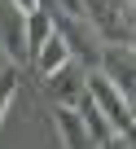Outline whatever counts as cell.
<instances>
[{"label": "cell", "mask_w": 136, "mask_h": 149, "mask_svg": "<svg viewBox=\"0 0 136 149\" xmlns=\"http://www.w3.org/2000/svg\"><path fill=\"white\" fill-rule=\"evenodd\" d=\"M101 149H132V136H114V140H105Z\"/></svg>", "instance_id": "obj_10"}, {"label": "cell", "mask_w": 136, "mask_h": 149, "mask_svg": "<svg viewBox=\"0 0 136 149\" xmlns=\"http://www.w3.org/2000/svg\"><path fill=\"white\" fill-rule=\"evenodd\" d=\"M9 5H13V13L31 18V13H40V9H44V0H9Z\"/></svg>", "instance_id": "obj_9"}, {"label": "cell", "mask_w": 136, "mask_h": 149, "mask_svg": "<svg viewBox=\"0 0 136 149\" xmlns=\"http://www.w3.org/2000/svg\"><path fill=\"white\" fill-rule=\"evenodd\" d=\"M18 84H22L18 66H5V70H0V127H5V114H9V105L18 101Z\"/></svg>", "instance_id": "obj_7"}, {"label": "cell", "mask_w": 136, "mask_h": 149, "mask_svg": "<svg viewBox=\"0 0 136 149\" xmlns=\"http://www.w3.org/2000/svg\"><path fill=\"white\" fill-rule=\"evenodd\" d=\"M53 132H57L61 149H88L92 145V132H88L79 105H53Z\"/></svg>", "instance_id": "obj_4"}, {"label": "cell", "mask_w": 136, "mask_h": 149, "mask_svg": "<svg viewBox=\"0 0 136 149\" xmlns=\"http://www.w3.org/2000/svg\"><path fill=\"white\" fill-rule=\"evenodd\" d=\"M132 53H136V31H132Z\"/></svg>", "instance_id": "obj_11"}, {"label": "cell", "mask_w": 136, "mask_h": 149, "mask_svg": "<svg viewBox=\"0 0 136 149\" xmlns=\"http://www.w3.org/2000/svg\"><path fill=\"white\" fill-rule=\"evenodd\" d=\"M88 97L97 101V110L110 118V127L119 136H136V114H132V97L123 88H114L101 70H88Z\"/></svg>", "instance_id": "obj_1"}, {"label": "cell", "mask_w": 136, "mask_h": 149, "mask_svg": "<svg viewBox=\"0 0 136 149\" xmlns=\"http://www.w3.org/2000/svg\"><path fill=\"white\" fill-rule=\"evenodd\" d=\"M5 48H9L13 61H31V44H27V22H22V13L5 18Z\"/></svg>", "instance_id": "obj_6"}, {"label": "cell", "mask_w": 136, "mask_h": 149, "mask_svg": "<svg viewBox=\"0 0 136 149\" xmlns=\"http://www.w3.org/2000/svg\"><path fill=\"white\" fill-rule=\"evenodd\" d=\"M57 5H61V13L70 18V22H88V13H92L88 0H57Z\"/></svg>", "instance_id": "obj_8"}, {"label": "cell", "mask_w": 136, "mask_h": 149, "mask_svg": "<svg viewBox=\"0 0 136 149\" xmlns=\"http://www.w3.org/2000/svg\"><path fill=\"white\" fill-rule=\"evenodd\" d=\"M105 79L114 84V88H123L127 97L136 92V53H132V44H105L101 48V66H97Z\"/></svg>", "instance_id": "obj_2"}, {"label": "cell", "mask_w": 136, "mask_h": 149, "mask_svg": "<svg viewBox=\"0 0 136 149\" xmlns=\"http://www.w3.org/2000/svg\"><path fill=\"white\" fill-rule=\"evenodd\" d=\"M70 61H75V48H70V40L57 31L48 44H40V48H35V57H31V70L40 74L44 84H48V79H57V74L70 66Z\"/></svg>", "instance_id": "obj_3"}, {"label": "cell", "mask_w": 136, "mask_h": 149, "mask_svg": "<svg viewBox=\"0 0 136 149\" xmlns=\"http://www.w3.org/2000/svg\"><path fill=\"white\" fill-rule=\"evenodd\" d=\"M22 22H27V44H31V57H35V48H40V44H48V40L57 35V18H53L48 9H40V13L22 18Z\"/></svg>", "instance_id": "obj_5"}]
</instances>
